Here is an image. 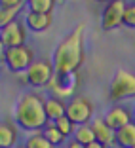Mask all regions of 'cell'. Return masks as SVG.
Returning a JSON list of instances; mask_svg holds the SVG:
<instances>
[{"label":"cell","instance_id":"29","mask_svg":"<svg viewBox=\"0 0 135 148\" xmlns=\"http://www.w3.org/2000/svg\"><path fill=\"white\" fill-rule=\"evenodd\" d=\"M133 148H135V146H133Z\"/></svg>","mask_w":135,"mask_h":148},{"label":"cell","instance_id":"12","mask_svg":"<svg viewBox=\"0 0 135 148\" xmlns=\"http://www.w3.org/2000/svg\"><path fill=\"white\" fill-rule=\"evenodd\" d=\"M25 25L31 32H46L53 23V13H38V12H25Z\"/></svg>","mask_w":135,"mask_h":148},{"label":"cell","instance_id":"10","mask_svg":"<svg viewBox=\"0 0 135 148\" xmlns=\"http://www.w3.org/2000/svg\"><path fill=\"white\" fill-rule=\"evenodd\" d=\"M17 143H19L17 123L10 118L0 120V148H15Z\"/></svg>","mask_w":135,"mask_h":148},{"label":"cell","instance_id":"20","mask_svg":"<svg viewBox=\"0 0 135 148\" xmlns=\"http://www.w3.org/2000/svg\"><path fill=\"white\" fill-rule=\"evenodd\" d=\"M57 125V129L61 131L63 135L67 137V139H69V137H72V133H74V129H76V123H72L69 120V118L67 116H63V118H59V120H57V122H53Z\"/></svg>","mask_w":135,"mask_h":148},{"label":"cell","instance_id":"3","mask_svg":"<svg viewBox=\"0 0 135 148\" xmlns=\"http://www.w3.org/2000/svg\"><path fill=\"white\" fill-rule=\"evenodd\" d=\"M36 51L25 44V46H17V48H8L6 49V61L4 66L12 74H25L29 70V66L36 61Z\"/></svg>","mask_w":135,"mask_h":148},{"label":"cell","instance_id":"18","mask_svg":"<svg viewBox=\"0 0 135 148\" xmlns=\"http://www.w3.org/2000/svg\"><path fill=\"white\" fill-rule=\"evenodd\" d=\"M57 0H27V10L38 13H52Z\"/></svg>","mask_w":135,"mask_h":148},{"label":"cell","instance_id":"17","mask_svg":"<svg viewBox=\"0 0 135 148\" xmlns=\"http://www.w3.org/2000/svg\"><path fill=\"white\" fill-rule=\"evenodd\" d=\"M23 8L25 6H0V29L12 23L13 19H17Z\"/></svg>","mask_w":135,"mask_h":148},{"label":"cell","instance_id":"4","mask_svg":"<svg viewBox=\"0 0 135 148\" xmlns=\"http://www.w3.org/2000/svg\"><path fill=\"white\" fill-rule=\"evenodd\" d=\"M67 118L76 125L90 123L95 118V106L93 101L86 95H72L67 101Z\"/></svg>","mask_w":135,"mask_h":148},{"label":"cell","instance_id":"6","mask_svg":"<svg viewBox=\"0 0 135 148\" xmlns=\"http://www.w3.org/2000/svg\"><path fill=\"white\" fill-rule=\"evenodd\" d=\"M131 97H135V74L122 69L116 70L109 86V99L112 103H120Z\"/></svg>","mask_w":135,"mask_h":148},{"label":"cell","instance_id":"7","mask_svg":"<svg viewBox=\"0 0 135 148\" xmlns=\"http://www.w3.org/2000/svg\"><path fill=\"white\" fill-rule=\"evenodd\" d=\"M126 8H127L126 0H109L103 8V13H101V29L110 32L118 27H124Z\"/></svg>","mask_w":135,"mask_h":148},{"label":"cell","instance_id":"14","mask_svg":"<svg viewBox=\"0 0 135 148\" xmlns=\"http://www.w3.org/2000/svg\"><path fill=\"white\" fill-rule=\"evenodd\" d=\"M114 146L118 148H133L135 146V122L120 127L116 131V143Z\"/></svg>","mask_w":135,"mask_h":148},{"label":"cell","instance_id":"22","mask_svg":"<svg viewBox=\"0 0 135 148\" xmlns=\"http://www.w3.org/2000/svg\"><path fill=\"white\" fill-rule=\"evenodd\" d=\"M0 6H27V0H0Z\"/></svg>","mask_w":135,"mask_h":148},{"label":"cell","instance_id":"13","mask_svg":"<svg viewBox=\"0 0 135 148\" xmlns=\"http://www.w3.org/2000/svg\"><path fill=\"white\" fill-rule=\"evenodd\" d=\"M44 108H46V116L50 122H57L59 118H63L67 114V101L57 95L46 97L44 101Z\"/></svg>","mask_w":135,"mask_h":148},{"label":"cell","instance_id":"11","mask_svg":"<svg viewBox=\"0 0 135 148\" xmlns=\"http://www.w3.org/2000/svg\"><path fill=\"white\" fill-rule=\"evenodd\" d=\"M90 125H92L93 133H95V139L99 140V143L107 144V146H114V143H116V131L105 122L103 116H95L92 122H90Z\"/></svg>","mask_w":135,"mask_h":148},{"label":"cell","instance_id":"28","mask_svg":"<svg viewBox=\"0 0 135 148\" xmlns=\"http://www.w3.org/2000/svg\"><path fill=\"white\" fill-rule=\"evenodd\" d=\"M133 122H135V106H133Z\"/></svg>","mask_w":135,"mask_h":148},{"label":"cell","instance_id":"26","mask_svg":"<svg viewBox=\"0 0 135 148\" xmlns=\"http://www.w3.org/2000/svg\"><path fill=\"white\" fill-rule=\"evenodd\" d=\"M15 148H27V146H25V144H17V146H15Z\"/></svg>","mask_w":135,"mask_h":148},{"label":"cell","instance_id":"27","mask_svg":"<svg viewBox=\"0 0 135 148\" xmlns=\"http://www.w3.org/2000/svg\"><path fill=\"white\" fill-rule=\"evenodd\" d=\"M95 2H105V4H107V2H109V0H95Z\"/></svg>","mask_w":135,"mask_h":148},{"label":"cell","instance_id":"19","mask_svg":"<svg viewBox=\"0 0 135 148\" xmlns=\"http://www.w3.org/2000/svg\"><path fill=\"white\" fill-rule=\"evenodd\" d=\"M25 146H27V148H53L42 131H32L31 135L27 137Z\"/></svg>","mask_w":135,"mask_h":148},{"label":"cell","instance_id":"23","mask_svg":"<svg viewBox=\"0 0 135 148\" xmlns=\"http://www.w3.org/2000/svg\"><path fill=\"white\" fill-rule=\"evenodd\" d=\"M6 46H4V42H2V38H0V66L4 65V61H6Z\"/></svg>","mask_w":135,"mask_h":148},{"label":"cell","instance_id":"5","mask_svg":"<svg viewBox=\"0 0 135 148\" xmlns=\"http://www.w3.org/2000/svg\"><path fill=\"white\" fill-rule=\"evenodd\" d=\"M23 76H25L27 86L34 87V89L48 87L50 82L55 78V66H53V61L52 59H36Z\"/></svg>","mask_w":135,"mask_h":148},{"label":"cell","instance_id":"24","mask_svg":"<svg viewBox=\"0 0 135 148\" xmlns=\"http://www.w3.org/2000/svg\"><path fill=\"white\" fill-rule=\"evenodd\" d=\"M65 148H86V146H82L80 143H76V140H72V139H70V140H69V144H67Z\"/></svg>","mask_w":135,"mask_h":148},{"label":"cell","instance_id":"21","mask_svg":"<svg viewBox=\"0 0 135 148\" xmlns=\"http://www.w3.org/2000/svg\"><path fill=\"white\" fill-rule=\"evenodd\" d=\"M124 27L135 29V0L129 2L127 8H126V13H124Z\"/></svg>","mask_w":135,"mask_h":148},{"label":"cell","instance_id":"1","mask_svg":"<svg viewBox=\"0 0 135 148\" xmlns=\"http://www.w3.org/2000/svg\"><path fill=\"white\" fill-rule=\"evenodd\" d=\"M84 23L76 25L53 49L52 61L55 66V74L67 76V74H76L80 66L86 61V49H84Z\"/></svg>","mask_w":135,"mask_h":148},{"label":"cell","instance_id":"15","mask_svg":"<svg viewBox=\"0 0 135 148\" xmlns=\"http://www.w3.org/2000/svg\"><path fill=\"white\" fill-rule=\"evenodd\" d=\"M72 140H76V143H80L82 146H87V144L95 143V133H93L92 125L90 123H82V125H76V129H74L72 133Z\"/></svg>","mask_w":135,"mask_h":148},{"label":"cell","instance_id":"25","mask_svg":"<svg viewBox=\"0 0 135 148\" xmlns=\"http://www.w3.org/2000/svg\"><path fill=\"white\" fill-rule=\"evenodd\" d=\"M86 148H109V146H107V144H103V143H99V140H95V143L87 144Z\"/></svg>","mask_w":135,"mask_h":148},{"label":"cell","instance_id":"9","mask_svg":"<svg viewBox=\"0 0 135 148\" xmlns=\"http://www.w3.org/2000/svg\"><path fill=\"white\" fill-rule=\"evenodd\" d=\"M103 118L114 131H118L120 127H124V125H127V123L133 122V110H131L129 106H124V105H120V103H114V105L105 112Z\"/></svg>","mask_w":135,"mask_h":148},{"label":"cell","instance_id":"16","mask_svg":"<svg viewBox=\"0 0 135 148\" xmlns=\"http://www.w3.org/2000/svg\"><path fill=\"white\" fill-rule=\"evenodd\" d=\"M42 133L46 135V139L50 140V144H52L53 148L63 146V144H65V140H67V137L63 135V133H61L59 129H57V125H55L53 122H50L48 125L44 127V129H42Z\"/></svg>","mask_w":135,"mask_h":148},{"label":"cell","instance_id":"8","mask_svg":"<svg viewBox=\"0 0 135 148\" xmlns=\"http://www.w3.org/2000/svg\"><path fill=\"white\" fill-rule=\"evenodd\" d=\"M27 25L25 19H13L6 27L0 29V38L4 42L6 48H17V46H25L27 44Z\"/></svg>","mask_w":135,"mask_h":148},{"label":"cell","instance_id":"2","mask_svg":"<svg viewBox=\"0 0 135 148\" xmlns=\"http://www.w3.org/2000/svg\"><path fill=\"white\" fill-rule=\"evenodd\" d=\"M44 97L36 91H27L17 99L13 106L12 120L23 131H42L50 123L44 108Z\"/></svg>","mask_w":135,"mask_h":148}]
</instances>
